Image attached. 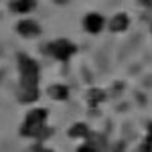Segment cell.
Wrapping results in <instances>:
<instances>
[{"label":"cell","mask_w":152,"mask_h":152,"mask_svg":"<svg viewBox=\"0 0 152 152\" xmlns=\"http://www.w3.org/2000/svg\"><path fill=\"white\" fill-rule=\"evenodd\" d=\"M87 142H89V144H91L97 152H104L105 150V138L102 136V134H89Z\"/></svg>","instance_id":"obj_11"},{"label":"cell","mask_w":152,"mask_h":152,"mask_svg":"<svg viewBox=\"0 0 152 152\" xmlns=\"http://www.w3.org/2000/svg\"><path fill=\"white\" fill-rule=\"evenodd\" d=\"M105 99V94L102 91V89H97V87H94V89H89L87 91V102H89V105H99Z\"/></svg>","instance_id":"obj_10"},{"label":"cell","mask_w":152,"mask_h":152,"mask_svg":"<svg viewBox=\"0 0 152 152\" xmlns=\"http://www.w3.org/2000/svg\"><path fill=\"white\" fill-rule=\"evenodd\" d=\"M67 134H69V138H73V140H87L91 132H89V126H87V124L75 122V124L67 130Z\"/></svg>","instance_id":"obj_6"},{"label":"cell","mask_w":152,"mask_h":152,"mask_svg":"<svg viewBox=\"0 0 152 152\" xmlns=\"http://www.w3.org/2000/svg\"><path fill=\"white\" fill-rule=\"evenodd\" d=\"M128 26H130V16L126 12H118V14H114V16L107 20V28H110L112 33H124Z\"/></svg>","instance_id":"obj_5"},{"label":"cell","mask_w":152,"mask_h":152,"mask_svg":"<svg viewBox=\"0 0 152 152\" xmlns=\"http://www.w3.org/2000/svg\"><path fill=\"white\" fill-rule=\"evenodd\" d=\"M41 67L33 57L18 55V87H39Z\"/></svg>","instance_id":"obj_1"},{"label":"cell","mask_w":152,"mask_h":152,"mask_svg":"<svg viewBox=\"0 0 152 152\" xmlns=\"http://www.w3.org/2000/svg\"><path fill=\"white\" fill-rule=\"evenodd\" d=\"M31 152H53V150H49V148H45L43 144H37V146H35V148H33Z\"/></svg>","instance_id":"obj_13"},{"label":"cell","mask_w":152,"mask_h":152,"mask_svg":"<svg viewBox=\"0 0 152 152\" xmlns=\"http://www.w3.org/2000/svg\"><path fill=\"white\" fill-rule=\"evenodd\" d=\"M37 0H12L10 2V10L16 14H26V12L35 10Z\"/></svg>","instance_id":"obj_8"},{"label":"cell","mask_w":152,"mask_h":152,"mask_svg":"<svg viewBox=\"0 0 152 152\" xmlns=\"http://www.w3.org/2000/svg\"><path fill=\"white\" fill-rule=\"evenodd\" d=\"M105 24L107 23H105V18L99 12H89V14L83 16V31H87V33H91V35L102 33Z\"/></svg>","instance_id":"obj_3"},{"label":"cell","mask_w":152,"mask_h":152,"mask_svg":"<svg viewBox=\"0 0 152 152\" xmlns=\"http://www.w3.org/2000/svg\"><path fill=\"white\" fill-rule=\"evenodd\" d=\"M53 2H55V4H59V6H65L69 0H53Z\"/></svg>","instance_id":"obj_14"},{"label":"cell","mask_w":152,"mask_h":152,"mask_svg":"<svg viewBox=\"0 0 152 152\" xmlns=\"http://www.w3.org/2000/svg\"><path fill=\"white\" fill-rule=\"evenodd\" d=\"M16 33L23 39H35V37L41 35V24L33 18H23V20L16 23Z\"/></svg>","instance_id":"obj_4"},{"label":"cell","mask_w":152,"mask_h":152,"mask_svg":"<svg viewBox=\"0 0 152 152\" xmlns=\"http://www.w3.org/2000/svg\"><path fill=\"white\" fill-rule=\"evenodd\" d=\"M49 95H51V99H55V102H65V99L69 97V87L63 85V83H55V85L49 87Z\"/></svg>","instance_id":"obj_9"},{"label":"cell","mask_w":152,"mask_h":152,"mask_svg":"<svg viewBox=\"0 0 152 152\" xmlns=\"http://www.w3.org/2000/svg\"><path fill=\"white\" fill-rule=\"evenodd\" d=\"M39 87H18V102L20 104H35L39 99Z\"/></svg>","instance_id":"obj_7"},{"label":"cell","mask_w":152,"mask_h":152,"mask_svg":"<svg viewBox=\"0 0 152 152\" xmlns=\"http://www.w3.org/2000/svg\"><path fill=\"white\" fill-rule=\"evenodd\" d=\"M148 142H152V124L148 126Z\"/></svg>","instance_id":"obj_15"},{"label":"cell","mask_w":152,"mask_h":152,"mask_svg":"<svg viewBox=\"0 0 152 152\" xmlns=\"http://www.w3.org/2000/svg\"><path fill=\"white\" fill-rule=\"evenodd\" d=\"M77 152H97V150H95V148L91 146V144H89V142H85V144H81V146L77 148Z\"/></svg>","instance_id":"obj_12"},{"label":"cell","mask_w":152,"mask_h":152,"mask_svg":"<svg viewBox=\"0 0 152 152\" xmlns=\"http://www.w3.org/2000/svg\"><path fill=\"white\" fill-rule=\"evenodd\" d=\"M75 53H77V47L71 43L69 39H55L53 43H49V47H47V55H51L57 61H69Z\"/></svg>","instance_id":"obj_2"}]
</instances>
